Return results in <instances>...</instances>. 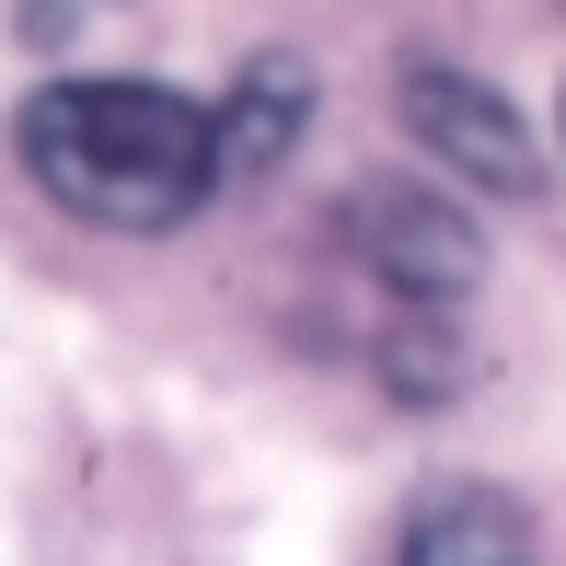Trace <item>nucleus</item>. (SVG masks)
<instances>
[{"label":"nucleus","instance_id":"1","mask_svg":"<svg viewBox=\"0 0 566 566\" xmlns=\"http://www.w3.org/2000/svg\"><path fill=\"white\" fill-rule=\"evenodd\" d=\"M23 174L93 231H174L220 197V116L174 82H46L23 105Z\"/></svg>","mask_w":566,"mask_h":566},{"label":"nucleus","instance_id":"2","mask_svg":"<svg viewBox=\"0 0 566 566\" xmlns=\"http://www.w3.org/2000/svg\"><path fill=\"white\" fill-rule=\"evenodd\" d=\"M347 254L381 290H405V301L474 290V220H462V197H440V186H370L347 209Z\"/></svg>","mask_w":566,"mask_h":566},{"label":"nucleus","instance_id":"3","mask_svg":"<svg viewBox=\"0 0 566 566\" xmlns=\"http://www.w3.org/2000/svg\"><path fill=\"white\" fill-rule=\"evenodd\" d=\"M405 105H417V139L440 150L462 186H485V197H521L532 186V139H521V116H509L485 82H462V70H417Z\"/></svg>","mask_w":566,"mask_h":566},{"label":"nucleus","instance_id":"4","mask_svg":"<svg viewBox=\"0 0 566 566\" xmlns=\"http://www.w3.org/2000/svg\"><path fill=\"white\" fill-rule=\"evenodd\" d=\"M394 566H532V521L497 485H440V497L405 521Z\"/></svg>","mask_w":566,"mask_h":566},{"label":"nucleus","instance_id":"5","mask_svg":"<svg viewBox=\"0 0 566 566\" xmlns=\"http://www.w3.org/2000/svg\"><path fill=\"white\" fill-rule=\"evenodd\" d=\"M220 116V186L231 174H266L277 150L301 139V70H254L243 93H231V105H209Z\"/></svg>","mask_w":566,"mask_h":566}]
</instances>
